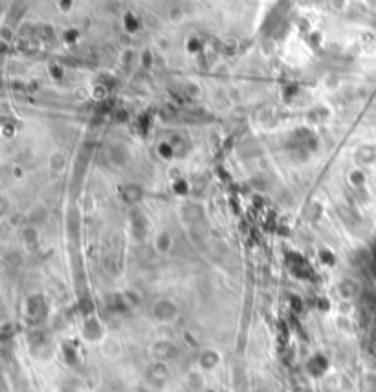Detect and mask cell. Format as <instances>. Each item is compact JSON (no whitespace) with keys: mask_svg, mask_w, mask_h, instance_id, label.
<instances>
[{"mask_svg":"<svg viewBox=\"0 0 376 392\" xmlns=\"http://www.w3.org/2000/svg\"><path fill=\"white\" fill-rule=\"evenodd\" d=\"M154 356H156L160 361H169V359H174V357L180 356V348H178L176 343L163 339V341L154 345Z\"/></svg>","mask_w":376,"mask_h":392,"instance_id":"obj_1","label":"cell"},{"mask_svg":"<svg viewBox=\"0 0 376 392\" xmlns=\"http://www.w3.org/2000/svg\"><path fill=\"white\" fill-rule=\"evenodd\" d=\"M220 365V354L213 348L202 350V354L199 356V370L200 372H211Z\"/></svg>","mask_w":376,"mask_h":392,"instance_id":"obj_2","label":"cell"},{"mask_svg":"<svg viewBox=\"0 0 376 392\" xmlns=\"http://www.w3.org/2000/svg\"><path fill=\"white\" fill-rule=\"evenodd\" d=\"M149 376L153 377V379H160V381L167 379V376H169L167 361H160V359H158V361L154 363L153 367L149 368Z\"/></svg>","mask_w":376,"mask_h":392,"instance_id":"obj_3","label":"cell"},{"mask_svg":"<svg viewBox=\"0 0 376 392\" xmlns=\"http://www.w3.org/2000/svg\"><path fill=\"white\" fill-rule=\"evenodd\" d=\"M185 387L189 388V390H200V388L204 387V381H202V374L200 372H189L187 376H185Z\"/></svg>","mask_w":376,"mask_h":392,"instance_id":"obj_4","label":"cell"},{"mask_svg":"<svg viewBox=\"0 0 376 392\" xmlns=\"http://www.w3.org/2000/svg\"><path fill=\"white\" fill-rule=\"evenodd\" d=\"M171 246H173V240H171V236L167 233H160L156 236V249L160 253H167L171 249Z\"/></svg>","mask_w":376,"mask_h":392,"instance_id":"obj_5","label":"cell"}]
</instances>
